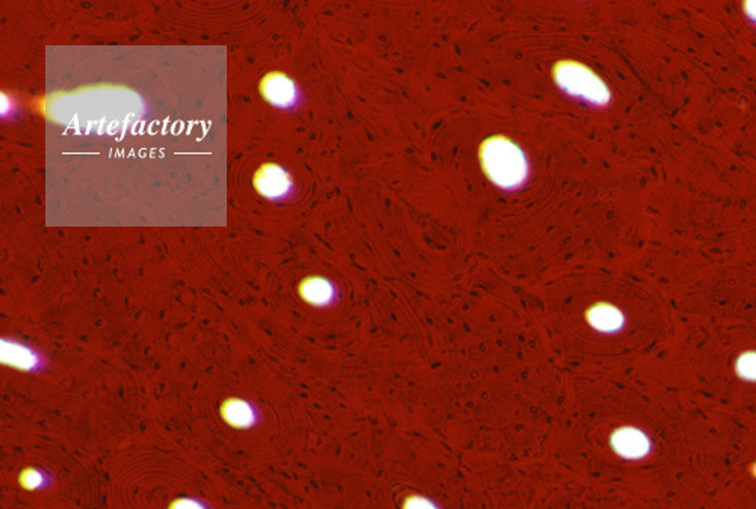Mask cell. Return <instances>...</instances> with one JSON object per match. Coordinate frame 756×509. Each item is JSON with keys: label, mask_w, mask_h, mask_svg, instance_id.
Segmentation results:
<instances>
[{"label": "cell", "mask_w": 756, "mask_h": 509, "mask_svg": "<svg viewBox=\"0 0 756 509\" xmlns=\"http://www.w3.org/2000/svg\"><path fill=\"white\" fill-rule=\"evenodd\" d=\"M303 294H305L306 298L310 299V301H315V303H324L325 299L330 296L329 284L324 283V281H321V280H314V281L307 283L305 290H303Z\"/></svg>", "instance_id": "5b68a950"}, {"label": "cell", "mask_w": 756, "mask_h": 509, "mask_svg": "<svg viewBox=\"0 0 756 509\" xmlns=\"http://www.w3.org/2000/svg\"><path fill=\"white\" fill-rule=\"evenodd\" d=\"M255 187L261 196L279 200L290 194L292 189V180L290 174L283 168L277 165H264L256 172Z\"/></svg>", "instance_id": "3957f363"}, {"label": "cell", "mask_w": 756, "mask_h": 509, "mask_svg": "<svg viewBox=\"0 0 756 509\" xmlns=\"http://www.w3.org/2000/svg\"><path fill=\"white\" fill-rule=\"evenodd\" d=\"M264 97L277 108H290L297 104L298 89L286 74L271 73L261 84Z\"/></svg>", "instance_id": "277c9868"}, {"label": "cell", "mask_w": 756, "mask_h": 509, "mask_svg": "<svg viewBox=\"0 0 756 509\" xmlns=\"http://www.w3.org/2000/svg\"><path fill=\"white\" fill-rule=\"evenodd\" d=\"M478 156L487 179L504 191H515L528 180L530 161L524 148L510 138L504 135L487 138Z\"/></svg>", "instance_id": "6da1fadb"}, {"label": "cell", "mask_w": 756, "mask_h": 509, "mask_svg": "<svg viewBox=\"0 0 756 509\" xmlns=\"http://www.w3.org/2000/svg\"><path fill=\"white\" fill-rule=\"evenodd\" d=\"M554 79L557 85L572 97H580L584 102L600 106L609 102V89L601 85L600 79L580 63L561 61L555 65Z\"/></svg>", "instance_id": "7a4b0ae2"}]
</instances>
